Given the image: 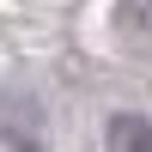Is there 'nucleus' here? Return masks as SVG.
I'll list each match as a JSON object with an SVG mask.
<instances>
[{"mask_svg":"<svg viewBox=\"0 0 152 152\" xmlns=\"http://www.w3.org/2000/svg\"><path fill=\"white\" fill-rule=\"evenodd\" d=\"M110 152H152V116H110Z\"/></svg>","mask_w":152,"mask_h":152,"instance_id":"1","label":"nucleus"}]
</instances>
